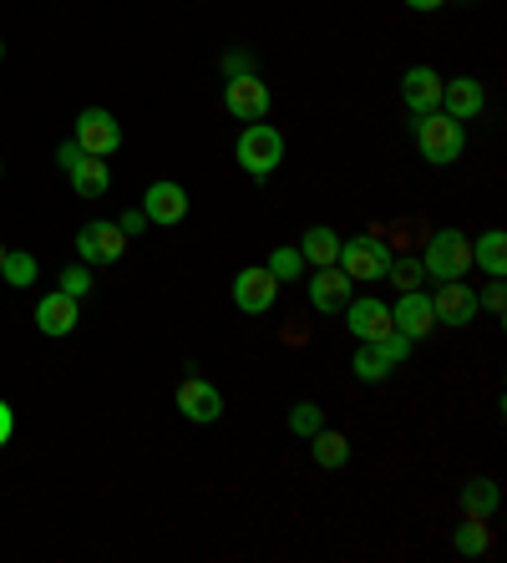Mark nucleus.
Listing matches in <instances>:
<instances>
[{"label": "nucleus", "instance_id": "nucleus-1", "mask_svg": "<svg viewBox=\"0 0 507 563\" xmlns=\"http://www.w3.org/2000/svg\"><path fill=\"white\" fill-rule=\"evenodd\" d=\"M462 147H467V122L447 118V112H427V118H417V153L427 157L431 168L456 163Z\"/></svg>", "mask_w": 507, "mask_h": 563}, {"label": "nucleus", "instance_id": "nucleus-2", "mask_svg": "<svg viewBox=\"0 0 507 563\" xmlns=\"http://www.w3.org/2000/svg\"><path fill=\"white\" fill-rule=\"evenodd\" d=\"M234 153L249 178H274L279 163H285V137H279V128H269V122H244Z\"/></svg>", "mask_w": 507, "mask_h": 563}, {"label": "nucleus", "instance_id": "nucleus-3", "mask_svg": "<svg viewBox=\"0 0 507 563\" xmlns=\"http://www.w3.org/2000/svg\"><path fill=\"white\" fill-rule=\"evenodd\" d=\"M421 269H427L431 279H467L472 269V239L462 234V229H437V234L427 239V254H421Z\"/></svg>", "mask_w": 507, "mask_h": 563}, {"label": "nucleus", "instance_id": "nucleus-4", "mask_svg": "<svg viewBox=\"0 0 507 563\" xmlns=\"http://www.w3.org/2000/svg\"><path fill=\"white\" fill-rule=\"evenodd\" d=\"M340 269L351 275V285H376L386 279V264H390V244H381L376 234H355V239H340Z\"/></svg>", "mask_w": 507, "mask_h": 563}, {"label": "nucleus", "instance_id": "nucleus-5", "mask_svg": "<svg viewBox=\"0 0 507 563\" xmlns=\"http://www.w3.org/2000/svg\"><path fill=\"white\" fill-rule=\"evenodd\" d=\"M223 107H229V118L234 122H264L269 118V81L260 77V71H249V77H229L223 81Z\"/></svg>", "mask_w": 507, "mask_h": 563}, {"label": "nucleus", "instance_id": "nucleus-6", "mask_svg": "<svg viewBox=\"0 0 507 563\" xmlns=\"http://www.w3.org/2000/svg\"><path fill=\"white\" fill-rule=\"evenodd\" d=\"M71 143L81 147L87 157H112L122 147V122L107 112V107H87L71 128Z\"/></svg>", "mask_w": 507, "mask_h": 563}, {"label": "nucleus", "instance_id": "nucleus-7", "mask_svg": "<svg viewBox=\"0 0 507 563\" xmlns=\"http://www.w3.org/2000/svg\"><path fill=\"white\" fill-rule=\"evenodd\" d=\"M77 254L81 264H118L128 254V234L112 219H91L77 229Z\"/></svg>", "mask_w": 507, "mask_h": 563}, {"label": "nucleus", "instance_id": "nucleus-8", "mask_svg": "<svg viewBox=\"0 0 507 563\" xmlns=\"http://www.w3.org/2000/svg\"><path fill=\"white\" fill-rule=\"evenodd\" d=\"M178 417L183 421H194V427H213V421L223 417V391L213 386V380H203V376H188L178 386Z\"/></svg>", "mask_w": 507, "mask_h": 563}, {"label": "nucleus", "instance_id": "nucleus-9", "mask_svg": "<svg viewBox=\"0 0 507 563\" xmlns=\"http://www.w3.org/2000/svg\"><path fill=\"white\" fill-rule=\"evenodd\" d=\"M345 330H351L355 335V345H365V341H381V335H390V305L386 300H376V295H361V300H355L351 295V305H345Z\"/></svg>", "mask_w": 507, "mask_h": 563}, {"label": "nucleus", "instance_id": "nucleus-10", "mask_svg": "<svg viewBox=\"0 0 507 563\" xmlns=\"http://www.w3.org/2000/svg\"><path fill=\"white\" fill-rule=\"evenodd\" d=\"M143 213H147V223H157V229H178V223L188 219V188L173 184V178H157V184H147Z\"/></svg>", "mask_w": 507, "mask_h": 563}, {"label": "nucleus", "instance_id": "nucleus-11", "mask_svg": "<svg viewBox=\"0 0 507 563\" xmlns=\"http://www.w3.org/2000/svg\"><path fill=\"white\" fill-rule=\"evenodd\" d=\"M274 300H279V279H274L264 264H249V269H239L234 275V305L244 314L274 310Z\"/></svg>", "mask_w": 507, "mask_h": 563}, {"label": "nucleus", "instance_id": "nucleus-12", "mask_svg": "<svg viewBox=\"0 0 507 563\" xmlns=\"http://www.w3.org/2000/svg\"><path fill=\"white\" fill-rule=\"evenodd\" d=\"M442 81L437 77V66H411L401 77V102L411 118H427V112H442Z\"/></svg>", "mask_w": 507, "mask_h": 563}, {"label": "nucleus", "instance_id": "nucleus-13", "mask_svg": "<svg viewBox=\"0 0 507 563\" xmlns=\"http://www.w3.org/2000/svg\"><path fill=\"white\" fill-rule=\"evenodd\" d=\"M390 325L401 330L406 341H421V335H431V330H437L431 295H421V289H401V300H396V310H390Z\"/></svg>", "mask_w": 507, "mask_h": 563}, {"label": "nucleus", "instance_id": "nucleus-14", "mask_svg": "<svg viewBox=\"0 0 507 563\" xmlns=\"http://www.w3.org/2000/svg\"><path fill=\"white\" fill-rule=\"evenodd\" d=\"M442 112L456 122H477L487 112V87L477 77H452L442 81Z\"/></svg>", "mask_w": 507, "mask_h": 563}, {"label": "nucleus", "instance_id": "nucleus-15", "mask_svg": "<svg viewBox=\"0 0 507 563\" xmlns=\"http://www.w3.org/2000/svg\"><path fill=\"white\" fill-rule=\"evenodd\" d=\"M77 325H81V300H71L66 289H56V295H41V305H36V330H41V335L62 341V335H71Z\"/></svg>", "mask_w": 507, "mask_h": 563}, {"label": "nucleus", "instance_id": "nucleus-16", "mask_svg": "<svg viewBox=\"0 0 507 563\" xmlns=\"http://www.w3.org/2000/svg\"><path fill=\"white\" fill-rule=\"evenodd\" d=\"M431 310H437V325H472L482 305H477V289H472V285H462V279H447V285L437 289Z\"/></svg>", "mask_w": 507, "mask_h": 563}, {"label": "nucleus", "instance_id": "nucleus-17", "mask_svg": "<svg viewBox=\"0 0 507 563\" xmlns=\"http://www.w3.org/2000/svg\"><path fill=\"white\" fill-rule=\"evenodd\" d=\"M351 295H355V285H351V275H345L340 264H330V269H315L310 305H315L320 314H340L345 305H351Z\"/></svg>", "mask_w": 507, "mask_h": 563}, {"label": "nucleus", "instance_id": "nucleus-18", "mask_svg": "<svg viewBox=\"0 0 507 563\" xmlns=\"http://www.w3.org/2000/svg\"><path fill=\"white\" fill-rule=\"evenodd\" d=\"M299 254H305V264H315V269H330V264L340 260V234L330 223H310V229L299 234Z\"/></svg>", "mask_w": 507, "mask_h": 563}, {"label": "nucleus", "instance_id": "nucleus-19", "mask_svg": "<svg viewBox=\"0 0 507 563\" xmlns=\"http://www.w3.org/2000/svg\"><path fill=\"white\" fill-rule=\"evenodd\" d=\"M66 178H71V188H77L81 198H102L107 188H112V168H107V157H87V153L66 168Z\"/></svg>", "mask_w": 507, "mask_h": 563}, {"label": "nucleus", "instance_id": "nucleus-20", "mask_svg": "<svg viewBox=\"0 0 507 563\" xmlns=\"http://www.w3.org/2000/svg\"><path fill=\"white\" fill-rule=\"evenodd\" d=\"M472 264H477L482 275H493V279L507 275V234L503 229H487V234L472 244Z\"/></svg>", "mask_w": 507, "mask_h": 563}, {"label": "nucleus", "instance_id": "nucleus-21", "mask_svg": "<svg viewBox=\"0 0 507 563\" xmlns=\"http://www.w3.org/2000/svg\"><path fill=\"white\" fill-rule=\"evenodd\" d=\"M452 549L462 559H487L493 553V528L487 518H462V528H452Z\"/></svg>", "mask_w": 507, "mask_h": 563}, {"label": "nucleus", "instance_id": "nucleus-22", "mask_svg": "<svg viewBox=\"0 0 507 563\" xmlns=\"http://www.w3.org/2000/svg\"><path fill=\"white\" fill-rule=\"evenodd\" d=\"M462 518H493L497 512V503H503V493H497V483L493 477H472L467 487H462Z\"/></svg>", "mask_w": 507, "mask_h": 563}, {"label": "nucleus", "instance_id": "nucleus-23", "mask_svg": "<svg viewBox=\"0 0 507 563\" xmlns=\"http://www.w3.org/2000/svg\"><path fill=\"white\" fill-rule=\"evenodd\" d=\"M310 452H315V467H326V472H340L351 462V442L340 432H330V427H320V432L310 437Z\"/></svg>", "mask_w": 507, "mask_h": 563}, {"label": "nucleus", "instance_id": "nucleus-24", "mask_svg": "<svg viewBox=\"0 0 507 563\" xmlns=\"http://www.w3.org/2000/svg\"><path fill=\"white\" fill-rule=\"evenodd\" d=\"M36 275H41L36 254L5 250V260H0V279H5V285H11V289H31V285H36Z\"/></svg>", "mask_w": 507, "mask_h": 563}, {"label": "nucleus", "instance_id": "nucleus-25", "mask_svg": "<svg viewBox=\"0 0 507 563\" xmlns=\"http://www.w3.org/2000/svg\"><path fill=\"white\" fill-rule=\"evenodd\" d=\"M351 371H355V380H365V386H376V380H386L396 366H390V361L376 351V345H355Z\"/></svg>", "mask_w": 507, "mask_h": 563}, {"label": "nucleus", "instance_id": "nucleus-26", "mask_svg": "<svg viewBox=\"0 0 507 563\" xmlns=\"http://www.w3.org/2000/svg\"><path fill=\"white\" fill-rule=\"evenodd\" d=\"M264 269H269L279 285H295V279H305V269H310V264H305V254H299L295 244H285V250L269 254V264H264Z\"/></svg>", "mask_w": 507, "mask_h": 563}, {"label": "nucleus", "instance_id": "nucleus-27", "mask_svg": "<svg viewBox=\"0 0 507 563\" xmlns=\"http://www.w3.org/2000/svg\"><path fill=\"white\" fill-rule=\"evenodd\" d=\"M320 427H326V407H315V401H295V407H289V432H295L299 442H310Z\"/></svg>", "mask_w": 507, "mask_h": 563}, {"label": "nucleus", "instance_id": "nucleus-28", "mask_svg": "<svg viewBox=\"0 0 507 563\" xmlns=\"http://www.w3.org/2000/svg\"><path fill=\"white\" fill-rule=\"evenodd\" d=\"M365 345H376L390 366H406V361H411V345H417V341H406L401 330H390V335H381V341H365Z\"/></svg>", "mask_w": 507, "mask_h": 563}, {"label": "nucleus", "instance_id": "nucleus-29", "mask_svg": "<svg viewBox=\"0 0 507 563\" xmlns=\"http://www.w3.org/2000/svg\"><path fill=\"white\" fill-rule=\"evenodd\" d=\"M386 279H396L401 289H421L427 269H421V260H390V264H386Z\"/></svg>", "mask_w": 507, "mask_h": 563}, {"label": "nucleus", "instance_id": "nucleus-30", "mask_svg": "<svg viewBox=\"0 0 507 563\" xmlns=\"http://www.w3.org/2000/svg\"><path fill=\"white\" fill-rule=\"evenodd\" d=\"M56 285H62L71 300H81V295H91V269H87V264H66Z\"/></svg>", "mask_w": 507, "mask_h": 563}, {"label": "nucleus", "instance_id": "nucleus-31", "mask_svg": "<svg viewBox=\"0 0 507 563\" xmlns=\"http://www.w3.org/2000/svg\"><path fill=\"white\" fill-rule=\"evenodd\" d=\"M219 71H223V81H229V77H249V71H254V56H249V52H223L219 56Z\"/></svg>", "mask_w": 507, "mask_h": 563}, {"label": "nucleus", "instance_id": "nucleus-32", "mask_svg": "<svg viewBox=\"0 0 507 563\" xmlns=\"http://www.w3.org/2000/svg\"><path fill=\"white\" fill-rule=\"evenodd\" d=\"M482 310H493V314H503V305H507V289H503V279L497 285H487V295H482Z\"/></svg>", "mask_w": 507, "mask_h": 563}, {"label": "nucleus", "instance_id": "nucleus-33", "mask_svg": "<svg viewBox=\"0 0 507 563\" xmlns=\"http://www.w3.org/2000/svg\"><path fill=\"white\" fill-rule=\"evenodd\" d=\"M118 229H122V234H143V229H147V213L143 209H132V213H122V219H118Z\"/></svg>", "mask_w": 507, "mask_h": 563}, {"label": "nucleus", "instance_id": "nucleus-34", "mask_svg": "<svg viewBox=\"0 0 507 563\" xmlns=\"http://www.w3.org/2000/svg\"><path fill=\"white\" fill-rule=\"evenodd\" d=\"M15 437V411H11V401H0V446Z\"/></svg>", "mask_w": 507, "mask_h": 563}, {"label": "nucleus", "instance_id": "nucleus-35", "mask_svg": "<svg viewBox=\"0 0 507 563\" xmlns=\"http://www.w3.org/2000/svg\"><path fill=\"white\" fill-rule=\"evenodd\" d=\"M411 11H437V5H447V0H406Z\"/></svg>", "mask_w": 507, "mask_h": 563}, {"label": "nucleus", "instance_id": "nucleus-36", "mask_svg": "<svg viewBox=\"0 0 507 563\" xmlns=\"http://www.w3.org/2000/svg\"><path fill=\"white\" fill-rule=\"evenodd\" d=\"M0 62H5V41H0Z\"/></svg>", "mask_w": 507, "mask_h": 563}, {"label": "nucleus", "instance_id": "nucleus-37", "mask_svg": "<svg viewBox=\"0 0 507 563\" xmlns=\"http://www.w3.org/2000/svg\"><path fill=\"white\" fill-rule=\"evenodd\" d=\"M0 260H5V244H0Z\"/></svg>", "mask_w": 507, "mask_h": 563}, {"label": "nucleus", "instance_id": "nucleus-38", "mask_svg": "<svg viewBox=\"0 0 507 563\" xmlns=\"http://www.w3.org/2000/svg\"><path fill=\"white\" fill-rule=\"evenodd\" d=\"M0 173H5V168H0Z\"/></svg>", "mask_w": 507, "mask_h": 563}]
</instances>
